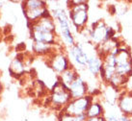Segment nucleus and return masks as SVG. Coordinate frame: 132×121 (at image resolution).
I'll use <instances>...</instances> for the list:
<instances>
[{
	"instance_id": "6e6552de",
	"label": "nucleus",
	"mask_w": 132,
	"mask_h": 121,
	"mask_svg": "<svg viewBox=\"0 0 132 121\" xmlns=\"http://www.w3.org/2000/svg\"><path fill=\"white\" fill-rule=\"evenodd\" d=\"M71 66L70 64L69 59L67 58V56L63 55V54H57L54 55L53 58L51 59V63H50V67H52L58 73H63L66 70H68Z\"/></svg>"
},
{
	"instance_id": "dca6fc26",
	"label": "nucleus",
	"mask_w": 132,
	"mask_h": 121,
	"mask_svg": "<svg viewBox=\"0 0 132 121\" xmlns=\"http://www.w3.org/2000/svg\"><path fill=\"white\" fill-rule=\"evenodd\" d=\"M120 121H132V116H127V115L121 114L120 116Z\"/></svg>"
},
{
	"instance_id": "9d476101",
	"label": "nucleus",
	"mask_w": 132,
	"mask_h": 121,
	"mask_svg": "<svg viewBox=\"0 0 132 121\" xmlns=\"http://www.w3.org/2000/svg\"><path fill=\"white\" fill-rule=\"evenodd\" d=\"M79 75L77 74L76 69L73 66H70L68 70H66L65 72H63L61 76H58V81H60L61 83L64 85H66L68 88H70V86L74 82V80L78 77Z\"/></svg>"
},
{
	"instance_id": "f8f14e48",
	"label": "nucleus",
	"mask_w": 132,
	"mask_h": 121,
	"mask_svg": "<svg viewBox=\"0 0 132 121\" xmlns=\"http://www.w3.org/2000/svg\"><path fill=\"white\" fill-rule=\"evenodd\" d=\"M128 80L129 78L122 77V76H120L119 74L116 73L114 75V77L111 79L109 86H111L112 88H114L118 91H121V89H122V88L127 84Z\"/></svg>"
},
{
	"instance_id": "0eeeda50",
	"label": "nucleus",
	"mask_w": 132,
	"mask_h": 121,
	"mask_svg": "<svg viewBox=\"0 0 132 121\" xmlns=\"http://www.w3.org/2000/svg\"><path fill=\"white\" fill-rule=\"evenodd\" d=\"M103 67V59L100 56L96 54L91 55L89 57L88 62H87V69L92 74L94 77H99L101 69Z\"/></svg>"
},
{
	"instance_id": "9b49d317",
	"label": "nucleus",
	"mask_w": 132,
	"mask_h": 121,
	"mask_svg": "<svg viewBox=\"0 0 132 121\" xmlns=\"http://www.w3.org/2000/svg\"><path fill=\"white\" fill-rule=\"evenodd\" d=\"M105 91L103 93V98L106 100L107 103H109L110 105H115L117 104V100L119 97V93L120 91L116 90L114 88H112L111 86H105Z\"/></svg>"
},
{
	"instance_id": "f257e3e1",
	"label": "nucleus",
	"mask_w": 132,
	"mask_h": 121,
	"mask_svg": "<svg viewBox=\"0 0 132 121\" xmlns=\"http://www.w3.org/2000/svg\"><path fill=\"white\" fill-rule=\"evenodd\" d=\"M89 5L88 2H84L79 5H75L70 8L69 15L71 22L73 23L78 31H83L89 19Z\"/></svg>"
},
{
	"instance_id": "2eb2a0df",
	"label": "nucleus",
	"mask_w": 132,
	"mask_h": 121,
	"mask_svg": "<svg viewBox=\"0 0 132 121\" xmlns=\"http://www.w3.org/2000/svg\"><path fill=\"white\" fill-rule=\"evenodd\" d=\"M87 121H107V120H106V116H105V115H102V116H98V117L88 118Z\"/></svg>"
},
{
	"instance_id": "39448f33",
	"label": "nucleus",
	"mask_w": 132,
	"mask_h": 121,
	"mask_svg": "<svg viewBox=\"0 0 132 121\" xmlns=\"http://www.w3.org/2000/svg\"><path fill=\"white\" fill-rule=\"evenodd\" d=\"M88 85L80 76H78L74 80L73 83L70 86V92L72 99H77V98H81L88 95Z\"/></svg>"
},
{
	"instance_id": "4468645a",
	"label": "nucleus",
	"mask_w": 132,
	"mask_h": 121,
	"mask_svg": "<svg viewBox=\"0 0 132 121\" xmlns=\"http://www.w3.org/2000/svg\"><path fill=\"white\" fill-rule=\"evenodd\" d=\"M106 120L107 121H120V117L117 116L116 114H109L108 116H106Z\"/></svg>"
},
{
	"instance_id": "7ed1b4c3",
	"label": "nucleus",
	"mask_w": 132,
	"mask_h": 121,
	"mask_svg": "<svg viewBox=\"0 0 132 121\" xmlns=\"http://www.w3.org/2000/svg\"><path fill=\"white\" fill-rule=\"evenodd\" d=\"M107 28H108V25L102 19L97 20L92 24L90 40H91V43L95 47L99 46L100 44L103 43L106 40Z\"/></svg>"
},
{
	"instance_id": "423d86ee",
	"label": "nucleus",
	"mask_w": 132,
	"mask_h": 121,
	"mask_svg": "<svg viewBox=\"0 0 132 121\" xmlns=\"http://www.w3.org/2000/svg\"><path fill=\"white\" fill-rule=\"evenodd\" d=\"M70 54V57L77 62V64H79L82 67H87V62H88L90 56L88 55L87 52L85 51L81 44L77 43L74 44L73 46H71Z\"/></svg>"
},
{
	"instance_id": "f03ea898",
	"label": "nucleus",
	"mask_w": 132,
	"mask_h": 121,
	"mask_svg": "<svg viewBox=\"0 0 132 121\" xmlns=\"http://www.w3.org/2000/svg\"><path fill=\"white\" fill-rule=\"evenodd\" d=\"M94 97H95L94 95L88 94L81 98L71 99L69 104L63 109L62 111L71 115H80V114H86L90 105L94 101Z\"/></svg>"
},
{
	"instance_id": "f3484780",
	"label": "nucleus",
	"mask_w": 132,
	"mask_h": 121,
	"mask_svg": "<svg viewBox=\"0 0 132 121\" xmlns=\"http://www.w3.org/2000/svg\"><path fill=\"white\" fill-rule=\"evenodd\" d=\"M24 49H25V44L23 43V42L19 43V45L16 46V48H15L16 51H21V50H24Z\"/></svg>"
},
{
	"instance_id": "1a4fd4ad",
	"label": "nucleus",
	"mask_w": 132,
	"mask_h": 121,
	"mask_svg": "<svg viewBox=\"0 0 132 121\" xmlns=\"http://www.w3.org/2000/svg\"><path fill=\"white\" fill-rule=\"evenodd\" d=\"M86 115L88 118L92 117H98V116H102L105 115V110H104V107L100 103L98 100H95L93 101V103L90 105L89 109L86 111Z\"/></svg>"
},
{
	"instance_id": "ddd939ff",
	"label": "nucleus",
	"mask_w": 132,
	"mask_h": 121,
	"mask_svg": "<svg viewBox=\"0 0 132 121\" xmlns=\"http://www.w3.org/2000/svg\"><path fill=\"white\" fill-rule=\"evenodd\" d=\"M33 50L38 54H47L50 51V45L44 42H35L33 45Z\"/></svg>"
},
{
	"instance_id": "20e7f679",
	"label": "nucleus",
	"mask_w": 132,
	"mask_h": 121,
	"mask_svg": "<svg viewBox=\"0 0 132 121\" xmlns=\"http://www.w3.org/2000/svg\"><path fill=\"white\" fill-rule=\"evenodd\" d=\"M117 107L123 115L132 116V90H121L119 93Z\"/></svg>"
},
{
	"instance_id": "a211bd4d",
	"label": "nucleus",
	"mask_w": 132,
	"mask_h": 121,
	"mask_svg": "<svg viewBox=\"0 0 132 121\" xmlns=\"http://www.w3.org/2000/svg\"><path fill=\"white\" fill-rule=\"evenodd\" d=\"M10 31H11V26H7V27H6V29H5V31H4V34H5V35H7L8 32H10Z\"/></svg>"
}]
</instances>
